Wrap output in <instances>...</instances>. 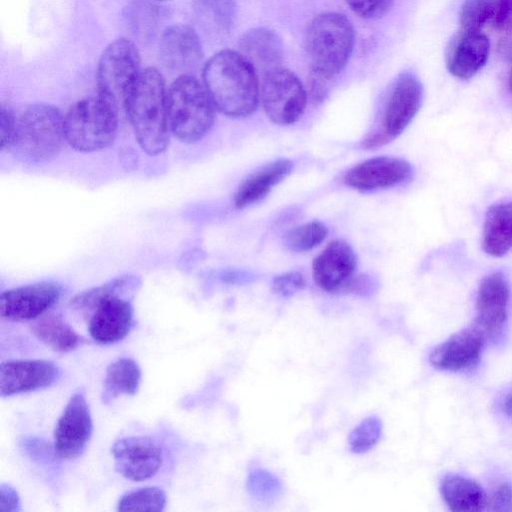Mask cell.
<instances>
[{"label":"cell","mask_w":512,"mask_h":512,"mask_svg":"<svg viewBox=\"0 0 512 512\" xmlns=\"http://www.w3.org/2000/svg\"><path fill=\"white\" fill-rule=\"evenodd\" d=\"M140 277L118 276L101 286L82 291L70 301V307L88 320L94 341L112 344L123 340L134 324L131 299L141 287Z\"/></svg>","instance_id":"6da1fadb"},{"label":"cell","mask_w":512,"mask_h":512,"mask_svg":"<svg viewBox=\"0 0 512 512\" xmlns=\"http://www.w3.org/2000/svg\"><path fill=\"white\" fill-rule=\"evenodd\" d=\"M202 76L214 106L224 115L243 118L256 110L260 98L257 71L240 52L216 53L206 62Z\"/></svg>","instance_id":"7a4b0ae2"},{"label":"cell","mask_w":512,"mask_h":512,"mask_svg":"<svg viewBox=\"0 0 512 512\" xmlns=\"http://www.w3.org/2000/svg\"><path fill=\"white\" fill-rule=\"evenodd\" d=\"M123 109L141 149L151 156L163 153L171 132L165 81L157 69L141 70L126 96Z\"/></svg>","instance_id":"3957f363"},{"label":"cell","mask_w":512,"mask_h":512,"mask_svg":"<svg viewBox=\"0 0 512 512\" xmlns=\"http://www.w3.org/2000/svg\"><path fill=\"white\" fill-rule=\"evenodd\" d=\"M215 109L204 84L189 74L178 77L167 91L170 132L183 143L194 144L207 135Z\"/></svg>","instance_id":"277c9868"},{"label":"cell","mask_w":512,"mask_h":512,"mask_svg":"<svg viewBox=\"0 0 512 512\" xmlns=\"http://www.w3.org/2000/svg\"><path fill=\"white\" fill-rule=\"evenodd\" d=\"M354 43V28L345 15L329 12L316 17L306 35L311 72L332 80L346 66Z\"/></svg>","instance_id":"5b68a950"},{"label":"cell","mask_w":512,"mask_h":512,"mask_svg":"<svg viewBox=\"0 0 512 512\" xmlns=\"http://www.w3.org/2000/svg\"><path fill=\"white\" fill-rule=\"evenodd\" d=\"M64 141V116L52 105L37 103L18 117L11 150L23 161L44 163L60 153Z\"/></svg>","instance_id":"8992f818"},{"label":"cell","mask_w":512,"mask_h":512,"mask_svg":"<svg viewBox=\"0 0 512 512\" xmlns=\"http://www.w3.org/2000/svg\"><path fill=\"white\" fill-rule=\"evenodd\" d=\"M118 110L99 95L79 100L64 115L66 142L83 153L109 147L118 131Z\"/></svg>","instance_id":"52a82bcc"},{"label":"cell","mask_w":512,"mask_h":512,"mask_svg":"<svg viewBox=\"0 0 512 512\" xmlns=\"http://www.w3.org/2000/svg\"><path fill=\"white\" fill-rule=\"evenodd\" d=\"M422 100L421 82L412 74H402L389 94L378 127L366 136L363 147L376 149L400 136L418 113Z\"/></svg>","instance_id":"ba28073f"},{"label":"cell","mask_w":512,"mask_h":512,"mask_svg":"<svg viewBox=\"0 0 512 512\" xmlns=\"http://www.w3.org/2000/svg\"><path fill=\"white\" fill-rule=\"evenodd\" d=\"M140 72V54L134 43L125 38L116 39L104 49L98 62V95L118 109L123 108Z\"/></svg>","instance_id":"9c48e42d"},{"label":"cell","mask_w":512,"mask_h":512,"mask_svg":"<svg viewBox=\"0 0 512 512\" xmlns=\"http://www.w3.org/2000/svg\"><path fill=\"white\" fill-rule=\"evenodd\" d=\"M260 99L270 121L291 125L303 115L307 93L294 73L277 68L263 75Z\"/></svg>","instance_id":"30bf717a"},{"label":"cell","mask_w":512,"mask_h":512,"mask_svg":"<svg viewBox=\"0 0 512 512\" xmlns=\"http://www.w3.org/2000/svg\"><path fill=\"white\" fill-rule=\"evenodd\" d=\"M93 434V421L83 391L75 392L66 404L54 430L55 457L75 459L83 454Z\"/></svg>","instance_id":"8fae6325"},{"label":"cell","mask_w":512,"mask_h":512,"mask_svg":"<svg viewBox=\"0 0 512 512\" xmlns=\"http://www.w3.org/2000/svg\"><path fill=\"white\" fill-rule=\"evenodd\" d=\"M511 288L501 272L485 276L476 297V318L473 325L480 329L487 340L500 337L509 318Z\"/></svg>","instance_id":"7c38bea8"},{"label":"cell","mask_w":512,"mask_h":512,"mask_svg":"<svg viewBox=\"0 0 512 512\" xmlns=\"http://www.w3.org/2000/svg\"><path fill=\"white\" fill-rule=\"evenodd\" d=\"M55 282H38L4 291L0 295V317L5 321L35 320L53 307L62 295Z\"/></svg>","instance_id":"4fadbf2b"},{"label":"cell","mask_w":512,"mask_h":512,"mask_svg":"<svg viewBox=\"0 0 512 512\" xmlns=\"http://www.w3.org/2000/svg\"><path fill=\"white\" fill-rule=\"evenodd\" d=\"M111 452L115 470L134 482L153 477L163 461L162 449L148 436L120 438L114 442Z\"/></svg>","instance_id":"5bb4252c"},{"label":"cell","mask_w":512,"mask_h":512,"mask_svg":"<svg viewBox=\"0 0 512 512\" xmlns=\"http://www.w3.org/2000/svg\"><path fill=\"white\" fill-rule=\"evenodd\" d=\"M487 338L472 325L450 336L429 355L433 367L443 371L465 372L477 367Z\"/></svg>","instance_id":"9a60e30c"},{"label":"cell","mask_w":512,"mask_h":512,"mask_svg":"<svg viewBox=\"0 0 512 512\" xmlns=\"http://www.w3.org/2000/svg\"><path fill=\"white\" fill-rule=\"evenodd\" d=\"M60 375V368L49 360L3 361L0 365L1 397L47 388L55 383Z\"/></svg>","instance_id":"2e32d148"},{"label":"cell","mask_w":512,"mask_h":512,"mask_svg":"<svg viewBox=\"0 0 512 512\" xmlns=\"http://www.w3.org/2000/svg\"><path fill=\"white\" fill-rule=\"evenodd\" d=\"M412 177L413 168L409 162L384 156L355 165L344 174L343 182L360 191H372L405 184Z\"/></svg>","instance_id":"e0dca14e"},{"label":"cell","mask_w":512,"mask_h":512,"mask_svg":"<svg viewBox=\"0 0 512 512\" xmlns=\"http://www.w3.org/2000/svg\"><path fill=\"white\" fill-rule=\"evenodd\" d=\"M357 256L352 247L342 241L329 243L313 260L312 276L314 282L327 292H343L354 276Z\"/></svg>","instance_id":"ac0fdd59"},{"label":"cell","mask_w":512,"mask_h":512,"mask_svg":"<svg viewBox=\"0 0 512 512\" xmlns=\"http://www.w3.org/2000/svg\"><path fill=\"white\" fill-rule=\"evenodd\" d=\"M159 55L163 65L171 70L189 72L197 68L203 56L198 34L188 25L167 28L159 42Z\"/></svg>","instance_id":"d6986e66"},{"label":"cell","mask_w":512,"mask_h":512,"mask_svg":"<svg viewBox=\"0 0 512 512\" xmlns=\"http://www.w3.org/2000/svg\"><path fill=\"white\" fill-rule=\"evenodd\" d=\"M490 51L488 38L479 30H465L451 42L446 65L460 79L474 76L487 62Z\"/></svg>","instance_id":"ffe728a7"},{"label":"cell","mask_w":512,"mask_h":512,"mask_svg":"<svg viewBox=\"0 0 512 512\" xmlns=\"http://www.w3.org/2000/svg\"><path fill=\"white\" fill-rule=\"evenodd\" d=\"M239 48L240 53L263 75L280 68L283 58L282 41L270 29L254 28L247 31L240 39Z\"/></svg>","instance_id":"44dd1931"},{"label":"cell","mask_w":512,"mask_h":512,"mask_svg":"<svg viewBox=\"0 0 512 512\" xmlns=\"http://www.w3.org/2000/svg\"><path fill=\"white\" fill-rule=\"evenodd\" d=\"M293 170V163L280 159L264 165L246 178L238 187L234 204L238 209L253 205L267 196L277 184L282 182Z\"/></svg>","instance_id":"7402d4cb"},{"label":"cell","mask_w":512,"mask_h":512,"mask_svg":"<svg viewBox=\"0 0 512 512\" xmlns=\"http://www.w3.org/2000/svg\"><path fill=\"white\" fill-rule=\"evenodd\" d=\"M440 493L446 505L454 512L486 510L487 495L474 480L459 474H446L440 482Z\"/></svg>","instance_id":"603a6c76"},{"label":"cell","mask_w":512,"mask_h":512,"mask_svg":"<svg viewBox=\"0 0 512 512\" xmlns=\"http://www.w3.org/2000/svg\"><path fill=\"white\" fill-rule=\"evenodd\" d=\"M482 236L483 249L490 256L502 257L512 249V201L488 209Z\"/></svg>","instance_id":"cb8c5ba5"},{"label":"cell","mask_w":512,"mask_h":512,"mask_svg":"<svg viewBox=\"0 0 512 512\" xmlns=\"http://www.w3.org/2000/svg\"><path fill=\"white\" fill-rule=\"evenodd\" d=\"M31 331L39 341L56 352L73 351L85 342L81 335L55 314H43L35 319Z\"/></svg>","instance_id":"d4e9b609"},{"label":"cell","mask_w":512,"mask_h":512,"mask_svg":"<svg viewBox=\"0 0 512 512\" xmlns=\"http://www.w3.org/2000/svg\"><path fill=\"white\" fill-rule=\"evenodd\" d=\"M141 377V368L132 358L122 357L110 363L103 382L102 402L108 404L120 395L136 394Z\"/></svg>","instance_id":"484cf974"},{"label":"cell","mask_w":512,"mask_h":512,"mask_svg":"<svg viewBox=\"0 0 512 512\" xmlns=\"http://www.w3.org/2000/svg\"><path fill=\"white\" fill-rule=\"evenodd\" d=\"M194 13L199 25L215 35L229 32L236 16V0H195Z\"/></svg>","instance_id":"4316f807"},{"label":"cell","mask_w":512,"mask_h":512,"mask_svg":"<svg viewBox=\"0 0 512 512\" xmlns=\"http://www.w3.org/2000/svg\"><path fill=\"white\" fill-rule=\"evenodd\" d=\"M167 496L155 486L143 487L124 494L118 502V511H163Z\"/></svg>","instance_id":"83f0119b"},{"label":"cell","mask_w":512,"mask_h":512,"mask_svg":"<svg viewBox=\"0 0 512 512\" xmlns=\"http://www.w3.org/2000/svg\"><path fill=\"white\" fill-rule=\"evenodd\" d=\"M327 227L319 222L312 221L297 226L284 235L285 244L296 252H305L319 245L327 236Z\"/></svg>","instance_id":"f1b7e54d"},{"label":"cell","mask_w":512,"mask_h":512,"mask_svg":"<svg viewBox=\"0 0 512 512\" xmlns=\"http://www.w3.org/2000/svg\"><path fill=\"white\" fill-rule=\"evenodd\" d=\"M246 488L253 498L264 503L275 501L283 492L281 481L268 470L261 468L249 472Z\"/></svg>","instance_id":"f546056e"},{"label":"cell","mask_w":512,"mask_h":512,"mask_svg":"<svg viewBox=\"0 0 512 512\" xmlns=\"http://www.w3.org/2000/svg\"><path fill=\"white\" fill-rule=\"evenodd\" d=\"M497 0H464L460 22L465 30H479L493 21Z\"/></svg>","instance_id":"4dcf8cb0"},{"label":"cell","mask_w":512,"mask_h":512,"mask_svg":"<svg viewBox=\"0 0 512 512\" xmlns=\"http://www.w3.org/2000/svg\"><path fill=\"white\" fill-rule=\"evenodd\" d=\"M382 433V422L371 416L356 426L348 437L349 448L353 453L362 454L373 448Z\"/></svg>","instance_id":"1f68e13d"},{"label":"cell","mask_w":512,"mask_h":512,"mask_svg":"<svg viewBox=\"0 0 512 512\" xmlns=\"http://www.w3.org/2000/svg\"><path fill=\"white\" fill-rule=\"evenodd\" d=\"M155 7L149 3L136 4L130 16H132L131 25L135 34L146 37L154 32L156 27V11Z\"/></svg>","instance_id":"d6a6232c"},{"label":"cell","mask_w":512,"mask_h":512,"mask_svg":"<svg viewBox=\"0 0 512 512\" xmlns=\"http://www.w3.org/2000/svg\"><path fill=\"white\" fill-rule=\"evenodd\" d=\"M350 9L366 19L383 16L392 6L394 0H345Z\"/></svg>","instance_id":"836d02e7"},{"label":"cell","mask_w":512,"mask_h":512,"mask_svg":"<svg viewBox=\"0 0 512 512\" xmlns=\"http://www.w3.org/2000/svg\"><path fill=\"white\" fill-rule=\"evenodd\" d=\"M305 286L306 281L304 276L297 271L281 274L275 277L272 283L273 291L283 297L292 296L296 292L304 289Z\"/></svg>","instance_id":"e575fe53"},{"label":"cell","mask_w":512,"mask_h":512,"mask_svg":"<svg viewBox=\"0 0 512 512\" xmlns=\"http://www.w3.org/2000/svg\"><path fill=\"white\" fill-rule=\"evenodd\" d=\"M18 117L13 110L4 104L0 110V149H11L13 144Z\"/></svg>","instance_id":"d590c367"},{"label":"cell","mask_w":512,"mask_h":512,"mask_svg":"<svg viewBox=\"0 0 512 512\" xmlns=\"http://www.w3.org/2000/svg\"><path fill=\"white\" fill-rule=\"evenodd\" d=\"M486 510L493 512H512V485L503 482L487 496Z\"/></svg>","instance_id":"8d00e7d4"},{"label":"cell","mask_w":512,"mask_h":512,"mask_svg":"<svg viewBox=\"0 0 512 512\" xmlns=\"http://www.w3.org/2000/svg\"><path fill=\"white\" fill-rule=\"evenodd\" d=\"M492 24L497 30L505 32L507 36H512V0H497Z\"/></svg>","instance_id":"74e56055"},{"label":"cell","mask_w":512,"mask_h":512,"mask_svg":"<svg viewBox=\"0 0 512 512\" xmlns=\"http://www.w3.org/2000/svg\"><path fill=\"white\" fill-rule=\"evenodd\" d=\"M20 510L19 494L9 484L0 486V512H16Z\"/></svg>","instance_id":"f35d334b"},{"label":"cell","mask_w":512,"mask_h":512,"mask_svg":"<svg viewBox=\"0 0 512 512\" xmlns=\"http://www.w3.org/2000/svg\"><path fill=\"white\" fill-rule=\"evenodd\" d=\"M372 286L371 280L366 275H354L345 286L343 292L366 294L371 290Z\"/></svg>","instance_id":"ab89813d"},{"label":"cell","mask_w":512,"mask_h":512,"mask_svg":"<svg viewBox=\"0 0 512 512\" xmlns=\"http://www.w3.org/2000/svg\"><path fill=\"white\" fill-rule=\"evenodd\" d=\"M498 407L507 417L512 419V389L501 395Z\"/></svg>","instance_id":"60d3db41"},{"label":"cell","mask_w":512,"mask_h":512,"mask_svg":"<svg viewBox=\"0 0 512 512\" xmlns=\"http://www.w3.org/2000/svg\"><path fill=\"white\" fill-rule=\"evenodd\" d=\"M508 86H509L510 91L512 92V71L509 75Z\"/></svg>","instance_id":"b9f144b4"},{"label":"cell","mask_w":512,"mask_h":512,"mask_svg":"<svg viewBox=\"0 0 512 512\" xmlns=\"http://www.w3.org/2000/svg\"><path fill=\"white\" fill-rule=\"evenodd\" d=\"M159 1H165V0H159Z\"/></svg>","instance_id":"7bdbcfd3"}]
</instances>
